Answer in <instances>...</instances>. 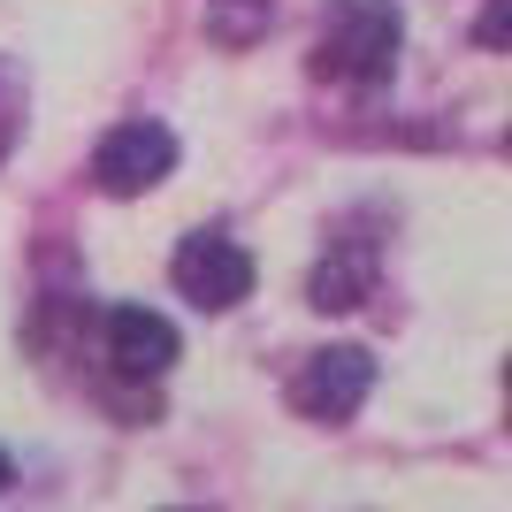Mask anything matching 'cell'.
Here are the masks:
<instances>
[{
  "instance_id": "5b68a950",
  "label": "cell",
  "mask_w": 512,
  "mask_h": 512,
  "mask_svg": "<svg viewBox=\"0 0 512 512\" xmlns=\"http://www.w3.org/2000/svg\"><path fill=\"white\" fill-rule=\"evenodd\" d=\"M107 367L130 383H153L176 367V321L153 306H107Z\"/></svg>"
},
{
  "instance_id": "30bf717a",
  "label": "cell",
  "mask_w": 512,
  "mask_h": 512,
  "mask_svg": "<svg viewBox=\"0 0 512 512\" xmlns=\"http://www.w3.org/2000/svg\"><path fill=\"white\" fill-rule=\"evenodd\" d=\"M8 482H16V467H8V451H0V490H8Z\"/></svg>"
},
{
  "instance_id": "8992f818",
  "label": "cell",
  "mask_w": 512,
  "mask_h": 512,
  "mask_svg": "<svg viewBox=\"0 0 512 512\" xmlns=\"http://www.w3.org/2000/svg\"><path fill=\"white\" fill-rule=\"evenodd\" d=\"M367 291H375V253H367V245H337V253L306 276V299H314L321 314H352Z\"/></svg>"
},
{
  "instance_id": "ba28073f",
  "label": "cell",
  "mask_w": 512,
  "mask_h": 512,
  "mask_svg": "<svg viewBox=\"0 0 512 512\" xmlns=\"http://www.w3.org/2000/svg\"><path fill=\"white\" fill-rule=\"evenodd\" d=\"M23 107H31L23 62H16V54H0V161H8V153H16V138H23Z\"/></svg>"
},
{
  "instance_id": "8fae6325",
  "label": "cell",
  "mask_w": 512,
  "mask_h": 512,
  "mask_svg": "<svg viewBox=\"0 0 512 512\" xmlns=\"http://www.w3.org/2000/svg\"><path fill=\"white\" fill-rule=\"evenodd\" d=\"M169 512H192V505H169Z\"/></svg>"
},
{
  "instance_id": "277c9868",
  "label": "cell",
  "mask_w": 512,
  "mask_h": 512,
  "mask_svg": "<svg viewBox=\"0 0 512 512\" xmlns=\"http://www.w3.org/2000/svg\"><path fill=\"white\" fill-rule=\"evenodd\" d=\"M367 390H375V360H367L360 344H329V352H306V367L291 375V406L306 421H352L367 406Z\"/></svg>"
},
{
  "instance_id": "3957f363",
  "label": "cell",
  "mask_w": 512,
  "mask_h": 512,
  "mask_svg": "<svg viewBox=\"0 0 512 512\" xmlns=\"http://www.w3.org/2000/svg\"><path fill=\"white\" fill-rule=\"evenodd\" d=\"M169 276L199 314H230L237 299H253V253H245L237 237H214V230H192L176 245Z\"/></svg>"
},
{
  "instance_id": "6da1fadb",
  "label": "cell",
  "mask_w": 512,
  "mask_h": 512,
  "mask_svg": "<svg viewBox=\"0 0 512 512\" xmlns=\"http://www.w3.org/2000/svg\"><path fill=\"white\" fill-rule=\"evenodd\" d=\"M398 46H406L398 0H337L329 23H321L314 69L337 77V85H352V92H383L390 69H398Z\"/></svg>"
},
{
  "instance_id": "52a82bcc",
  "label": "cell",
  "mask_w": 512,
  "mask_h": 512,
  "mask_svg": "<svg viewBox=\"0 0 512 512\" xmlns=\"http://www.w3.org/2000/svg\"><path fill=\"white\" fill-rule=\"evenodd\" d=\"M268 23H276V0H207V8H199V31H207L214 46H230V54L260 46Z\"/></svg>"
},
{
  "instance_id": "7a4b0ae2",
  "label": "cell",
  "mask_w": 512,
  "mask_h": 512,
  "mask_svg": "<svg viewBox=\"0 0 512 512\" xmlns=\"http://www.w3.org/2000/svg\"><path fill=\"white\" fill-rule=\"evenodd\" d=\"M169 169H176V130L153 123V115H130V123H115L100 146H92V184H100L107 199L153 192Z\"/></svg>"
},
{
  "instance_id": "9c48e42d",
  "label": "cell",
  "mask_w": 512,
  "mask_h": 512,
  "mask_svg": "<svg viewBox=\"0 0 512 512\" xmlns=\"http://www.w3.org/2000/svg\"><path fill=\"white\" fill-rule=\"evenodd\" d=\"M505 16H512L505 0H490V16H482V46H505Z\"/></svg>"
}]
</instances>
